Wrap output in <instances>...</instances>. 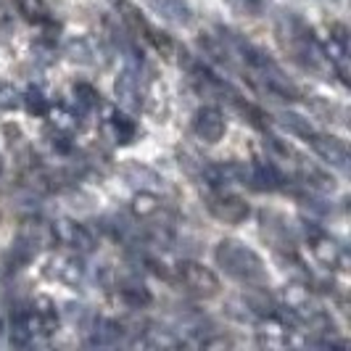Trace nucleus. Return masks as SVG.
<instances>
[{
    "instance_id": "obj_1",
    "label": "nucleus",
    "mask_w": 351,
    "mask_h": 351,
    "mask_svg": "<svg viewBox=\"0 0 351 351\" xmlns=\"http://www.w3.org/2000/svg\"><path fill=\"white\" fill-rule=\"evenodd\" d=\"M214 259L238 282L256 285V288L267 285V267H264L262 256L238 241H222L214 251Z\"/></svg>"
},
{
    "instance_id": "obj_10",
    "label": "nucleus",
    "mask_w": 351,
    "mask_h": 351,
    "mask_svg": "<svg viewBox=\"0 0 351 351\" xmlns=\"http://www.w3.org/2000/svg\"><path fill=\"white\" fill-rule=\"evenodd\" d=\"M122 335H124V328L119 322H114V319H98L90 343L93 346H114V343L122 341Z\"/></svg>"
},
{
    "instance_id": "obj_11",
    "label": "nucleus",
    "mask_w": 351,
    "mask_h": 351,
    "mask_svg": "<svg viewBox=\"0 0 351 351\" xmlns=\"http://www.w3.org/2000/svg\"><path fill=\"white\" fill-rule=\"evenodd\" d=\"M151 5L156 8V14L175 21V24H188L191 21V8H188L185 0H151Z\"/></svg>"
},
{
    "instance_id": "obj_6",
    "label": "nucleus",
    "mask_w": 351,
    "mask_h": 351,
    "mask_svg": "<svg viewBox=\"0 0 351 351\" xmlns=\"http://www.w3.org/2000/svg\"><path fill=\"white\" fill-rule=\"evenodd\" d=\"M228 124H225V114L214 106H206L195 114V122H193V132L201 138L204 143H219L222 135H225Z\"/></svg>"
},
{
    "instance_id": "obj_19",
    "label": "nucleus",
    "mask_w": 351,
    "mask_h": 351,
    "mask_svg": "<svg viewBox=\"0 0 351 351\" xmlns=\"http://www.w3.org/2000/svg\"><path fill=\"white\" fill-rule=\"evenodd\" d=\"M111 124H114V132H117L119 143H132L135 132H138V127H135V122H132L130 117H124V114H114V117H111Z\"/></svg>"
},
{
    "instance_id": "obj_18",
    "label": "nucleus",
    "mask_w": 351,
    "mask_h": 351,
    "mask_svg": "<svg viewBox=\"0 0 351 351\" xmlns=\"http://www.w3.org/2000/svg\"><path fill=\"white\" fill-rule=\"evenodd\" d=\"M74 98H77V104L82 106L85 111H93V108L101 106V93L93 85H88V82H77L74 85Z\"/></svg>"
},
{
    "instance_id": "obj_17",
    "label": "nucleus",
    "mask_w": 351,
    "mask_h": 351,
    "mask_svg": "<svg viewBox=\"0 0 351 351\" xmlns=\"http://www.w3.org/2000/svg\"><path fill=\"white\" fill-rule=\"evenodd\" d=\"M19 14L27 21H32V24L48 21V8H45L43 0H19Z\"/></svg>"
},
{
    "instance_id": "obj_13",
    "label": "nucleus",
    "mask_w": 351,
    "mask_h": 351,
    "mask_svg": "<svg viewBox=\"0 0 351 351\" xmlns=\"http://www.w3.org/2000/svg\"><path fill=\"white\" fill-rule=\"evenodd\" d=\"M132 211H135V217L143 219V222H148V219H154L158 211H161V201H158L154 193H148V191H143L132 198Z\"/></svg>"
},
{
    "instance_id": "obj_2",
    "label": "nucleus",
    "mask_w": 351,
    "mask_h": 351,
    "mask_svg": "<svg viewBox=\"0 0 351 351\" xmlns=\"http://www.w3.org/2000/svg\"><path fill=\"white\" fill-rule=\"evenodd\" d=\"M177 275H180L182 285H185L191 293L201 296V299H211V296L219 293V280H217V275L211 272L209 267H204V264L182 262L177 267Z\"/></svg>"
},
{
    "instance_id": "obj_22",
    "label": "nucleus",
    "mask_w": 351,
    "mask_h": 351,
    "mask_svg": "<svg viewBox=\"0 0 351 351\" xmlns=\"http://www.w3.org/2000/svg\"><path fill=\"white\" fill-rule=\"evenodd\" d=\"M108 3H114V5H119V3H124V0H108Z\"/></svg>"
},
{
    "instance_id": "obj_16",
    "label": "nucleus",
    "mask_w": 351,
    "mask_h": 351,
    "mask_svg": "<svg viewBox=\"0 0 351 351\" xmlns=\"http://www.w3.org/2000/svg\"><path fill=\"white\" fill-rule=\"evenodd\" d=\"M21 101H24V106H27V111H29V114H37V117H45V114L51 111L48 98H45V95H43V90L35 88V85H32V88H27V93H24V98H21Z\"/></svg>"
},
{
    "instance_id": "obj_7",
    "label": "nucleus",
    "mask_w": 351,
    "mask_h": 351,
    "mask_svg": "<svg viewBox=\"0 0 351 351\" xmlns=\"http://www.w3.org/2000/svg\"><path fill=\"white\" fill-rule=\"evenodd\" d=\"M114 93H117V101L124 106V108H141V74H138V66L135 64H127L124 71L117 77V85H114Z\"/></svg>"
},
{
    "instance_id": "obj_3",
    "label": "nucleus",
    "mask_w": 351,
    "mask_h": 351,
    "mask_svg": "<svg viewBox=\"0 0 351 351\" xmlns=\"http://www.w3.org/2000/svg\"><path fill=\"white\" fill-rule=\"evenodd\" d=\"M306 141L312 143V151H315L325 164H330V167L341 169V172H349L351 156L343 141H338L333 135H315V132H312Z\"/></svg>"
},
{
    "instance_id": "obj_5",
    "label": "nucleus",
    "mask_w": 351,
    "mask_h": 351,
    "mask_svg": "<svg viewBox=\"0 0 351 351\" xmlns=\"http://www.w3.org/2000/svg\"><path fill=\"white\" fill-rule=\"evenodd\" d=\"M209 211L219 219V222H228V225H238L243 222L251 209L243 198L238 195H230V193H219V195H211L209 198Z\"/></svg>"
},
{
    "instance_id": "obj_4",
    "label": "nucleus",
    "mask_w": 351,
    "mask_h": 351,
    "mask_svg": "<svg viewBox=\"0 0 351 351\" xmlns=\"http://www.w3.org/2000/svg\"><path fill=\"white\" fill-rule=\"evenodd\" d=\"M53 235H56L58 243L69 246L71 251H90V248L95 246L93 232L85 225L74 222V219H58V222H53Z\"/></svg>"
},
{
    "instance_id": "obj_23",
    "label": "nucleus",
    "mask_w": 351,
    "mask_h": 351,
    "mask_svg": "<svg viewBox=\"0 0 351 351\" xmlns=\"http://www.w3.org/2000/svg\"><path fill=\"white\" fill-rule=\"evenodd\" d=\"M0 175H3V158H0Z\"/></svg>"
},
{
    "instance_id": "obj_21",
    "label": "nucleus",
    "mask_w": 351,
    "mask_h": 351,
    "mask_svg": "<svg viewBox=\"0 0 351 351\" xmlns=\"http://www.w3.org/2000/svg\"><path fill=\"white\" fill-rule=\"evenodd\" d=\"M238 108H241V111L246 114L248 122H251V124H256V127H264V122H262L264 114L259 111V108H256V106H251V104H238Z\"/></svg>"
},
{
    "instance_id": "obj_15",
    "label": "nucleus",
    "mask_w": 351,
    "mask_h": 351,
    "mask_svg": "<svg viewBox=\"0 0 351 351\" xmlns=\"http://www.w3.org/2000/svg\"><path fill=\"white\" fill-rule=\"evenodd\" d=\"M278 122H280L288 132L299 135V138H309V135L315 132L312 124H309V119H304V117L293 114V111H282V114H278Z\"/></svg>"
},
{
    "instance_id": "obj_20",
    "label": "nucleus",
    "mask_w": 351,
    "mask_h": 351,
    "mask_svg": "<svg viewBox=\"0 0 351 351\" xmlns=\"http://www.w3.org/2000/svg\"><path fill=\"white\" fill-rule=\"evenodd\" d=\"M21 104V93L11 82H0V108H16Z\"/></svg>"
},
{
    "instance_id": "obj_12",
    "label": "nucleus",
    "mask_w": 351,
    "mask_h": 351,
    "mask_svg": "<svg viewBox=\"0 0 351 351\" xmlns=\"http://www.w3.org/2000/svg\"><path fill=\"white\" fill-rule=\"evenodd\" d=\"M53 275L58 278V280L64 282H71V285H77V282L82 280V275H85V269H82V262L80 259H74V256H58L56 262L51 264Z\"/></svg>"
},
{
    "instance_id": "obj_8",
    "label": "nucleus",
    "mask_w": 351,
    "mask_h": 351,
    "mask_svg": "<svg viewBox=\"0 0 351 351\" xmlns=\"http://www.w3.org/2000/svg\"><path fill=\"white\" fill-rule=\"evenodd\" d=\"M246 182L248 185H254L256 191H278V188H282V182H285V177L278 172V167L275 164H264V161H259V164H251L246 169Z\"/></svg>"
},
{
    "instance_id": "obj_14",
    "label": "nucleus",
    "mask_w": 351,
    "mask_h": 351,
    "mask_svg": "<svg viewBox=\"0 0 351 351\" xmlns=\"http://www.w3.org/2000/svg\"><path fill=\"white\" fill-rule=\"evenodd\" d=\"M119 296H122L130 306H135V309L151 304V293H148V288H143V282H122Z\"/></svg>"
},
{
    "instance_id": "obj_9",
    "label": "nucleus",
    "mask_w": 351,
    "mask_h": 351,
    "mask_svg": "<svg viewBox=\"0 0 351 351\" xmlns=\"http://www.w3.org/2000/svg\"><path fill=\"white\" fill-rule=\"evenodd\" d=\"M312 251H315L317 259L322 264H328V267H335L343 259V248L338 246L330 235H325L322 230H317L315 235H312Z\"/></svg>"
}]
</instances>
